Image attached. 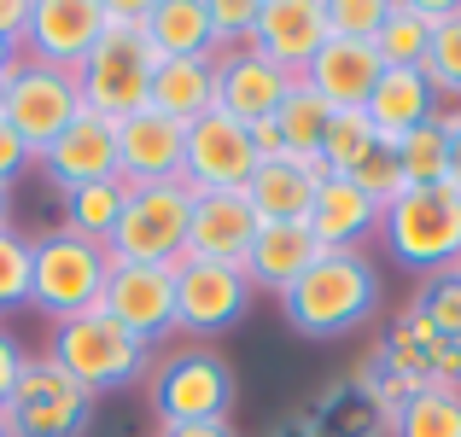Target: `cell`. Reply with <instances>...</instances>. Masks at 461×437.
I'll return each mask as SVG.
<instances>
[{
    "mask_svg": "<svg viewBox=\"0 0 461 437\" xmlns=\"http://www.w3.org/2000/svg\"><path fill=\"white\" fill-rule=\"evenodd\" d=\"M140 12L135 0H117L105 6V35L94 41V53L77 65V88H82V111L94 117H129L147 105L152 94V70H158V53L140 30Z\"/></svg>",
    "mask_w": 461,
    "mask_h": 437,
    "instance_id": "cell-1",
    "label": "cell"
},
{
    "mask_svg": "<svg viewBox=\"0 0 461 437\" xmlns=\"http://www.w3.org/2000/svg\"><path fill=\"white\" fill-rule=\"evenodd\" d=\"M286 321L310 338H339L380 309V274L362 251H321L293 286L281 291Z\"/></svg>",
    "mask_w": 461,
    "mask_h": 437,
    "instance_id": "cell-2",
    "label": "cell"
},
{
    "mask_svg": "<svg viewBox=\"0 0 461 437\" xmlns=\"http://www.w3.org/2000/svg\"><path fill=\"white\" fill-rule=\"evenodd\" d=\"M105 281H112V251L94 245V239L77 234H47L30 239V303L47 315V321H70V315L100 309Z\"/></svg>",
    "mask_w": 461,
    "mask_h": 437,
    "instance_id": "cell-3",
    "label": "cell"
},
{
    "mask_svg": "<svg viewBox=\"0 0 461 437\" xmlns=\"http://www.w3.org/2000/svg\"><path fill=\"white\" fill-rule=\"evenodd\" d=\"M380 234L403 269L444 274L461 263V192L450 187H403L380 216Z\"/></svg>",
    "mask_w": 461,
    "mask_h": 437,
    "instance_id": "cell-4",
    "label": "cell"
},
{
    "mask_svg": "<svg viewBox=\"0 0 461 437\" xmlns=\"http://www.w3.org/2000/svg\"><path fill=\"white\" fill-rule=\"evenodd\" d=\"M187 227H193V187L187 181H158V187H129V204L117 216L112 239V263H158L176 269L187 257Z\"/></svg>",
    "mask_w": 461,
    "mask_h": 437,
    "instance_id": "cell-5",
    "label": "cell"
},
{
    "mask_svg": "<svg viewBox=\"0 0 461 437\" xmlns=\"http://www.w3.org/2000/svg\"><path fill=\"white\" fill-rule=\"evenodd\" d=\"M47 356H53L59 368H65L82 391H94V397L140 379V368H147V344H140L129 326H117L105 309H88V315L59 321Z\"/></svg>",
    "mask_w": 461,
    "mask_h": 437,
    "instance_id": "cell-6",
    "label": "cell"
},
{
    "mask_svg": "<svg viewBox=\"0 0 461 437\" xmlns=\"http://www.w3.org/2000/svg\"><path fill=\"white\" fill-rule=\"evenodd\" d=\"M152 408L164 426H193V420H228L234 408V368L216 350L187 344L152 368Z\"/></svg>",
    "mask_w": 461,
    "mask_h": 437,
    "instance_id": "cell-7",
    "label": "cell"
},
{
    "mask_svg": "<svg viewBox=\"0 0 461 437\" xmlns=\"http://www.w3.org/2000/svg\"><path fill=\"white\" fill-rule=\"evenodd\" d=\"M88 408H94V391H82L53 356H23L12 403H6V426L12 437H82Z\"/></svg>",
    "mask_w": 461,
    "mask_h": 437,
    "instance_id": "cell-8",
    "label": "cell"
},
{
    "mask_svg": "<svg viewBox=\"0 0 461 437\" xmlns=\"http://www.w3.org/2000/svg\"><path fill=\"white\" fill-rule=\"evenodd\" d=\"M82 117V88L70 70H53V65H35L23 58L12 70V88H6V123L18 129V140L30 146L35 157L47 152L70 123Z\"/></svg>",
    "mask_w": 461,
    "mask_h": 437,
    "instance_id": "cell-9",
    "label": "cell"
},
{
    "mask_svg": "<svg viewBox=\"0 0 461 437\" xmlns=\"http://www.w3.org/2000/svg\"><path fill=\"white\" fill-rule=\"evenodd\" d=\"M263 157L251 152V129L234 123L228 111H204L187 123V157H181V181L193 192H246Z\"/></svg>",
    "mask_w": 461,
    "mask_h": 437,
    "instance_id": "cell-10",
    "label": "cell"
},
{
    "mask_svg": "<svg viewBox=\"0 0 461 437\" xmlns=\"http://www.w3.org/2000/svg\"><path fill=\"white\" fill-rule=\"evenodd\" d=\"M246 269L234 263H204V257H181L176 263V333H222L246 315L251 303Z\"/></svg>",
    "mask_w": 461,
    "mask_h": 437,
    "instance_id": "cell-11",
    "label": "cell"
},
{
    "mask_svg": "<svg viewBox=\"0 0 461 437\" xmlns=\"http://www.w3.org/2000/svg\"><path fill=\"white\" fill-rule=\"evenodd\" d=\"M100 35H105V6H100V0H30L23 58L77 76V65L94 53Z\"/></svg>",
    "mask_w": 461,
    "mask_h": 437,
    "instance_id": "cell-12",
    "label": "cell"
},
{
    "mask_svg": "<svg viewBox=\"0 0 461 437\" xmlns=\"http://www.w3.org/2000/svg\"><path fill=\"white\" fill-rule=\"evenodd\" d=\"M181 157H187V123L152 111V105L117 117V181L123 187L181 181Z\"/></svg>",
    "mask_w": 461,
    "mask_h": 437,
    "instance_id": "cell-13",
    "label": "cell"
},
{
    "mask_svg": "<svg viewBox=\"0 0 461 437\" xmlns=\"http://www.w3.org/2000/svg\"><path fill=\"white\" fill-rule=\"evenodd\" d=\"M100 309L117 326H129L140 344H152L158 333H176V269H158V263H112Z\"/></svg>",
    "mask_w": 461,
    "mask_h": 437,
    "instance_id": "cell-14",
    "label": "cell"
},
{
    "mask_svg": "<svg viewBox=\"0 0 461 437\" xmlns=\"http://www.w3.org/2000/svg\"><path fill=\"white\" fill-rule=\"evenodd\" d=\"M298 76H286L275 58H263L258 47H222L216 53V111H228L234 123H263L281 111L286 88Z\"/></svg>",
    "mask_w": 461,
    "mask_h": 437,
    "instance_id": "cell-15",
    "label": "cell"
},
{
    "mask_svg": "<svg viewBox=\"0 0 461 437\" xmlns=\"http://www.w3.org/2000/svg\"><path fill=\"white\" fill-rule=\"evenodd\" d=\"M251 47L275 58L286 76H304L310 58L327 47V0H258Z\"/></svg>",
    "mask_w": 461,
    "mask_h": 437,
    "instance_id": "cell-16",
    "label": "cell"
},
{
    "mask_svg": "<svg viewBox=\"0 0 461 437\" xmlns=\"http://www.w3.org/2000/svg\"><path fill=\"white\" fill-rule=\"evenodd\" d=\"M258 210L246 192H193V227H187V257L204 263H234L246 269V251L258 239Z\"/></svg>",
    "mask_w": 461,
    "mask_h": 437,
    "instance_id": "cell-17",
    "label": "cell"
},
{
    "mask_svg": "<svg viewBox=\"0 0 461 437\" xmlns=\"http://www.w3.org/2000/svg\"><path fill=\"white\" fill-rule=\"evenodd\" d=\"M35 164L47 169V181H53L59 192L65 187H88V181H117V123L112 117L82 111L65 135L35 157Z\"/></svg>",
    "mask_w": 461,
    "mask_h": 437,
    "instance_id": "cell-18",
    "label": "cell"
},
{
    "mask_svg": "<svg viewBox=\"0 0 461 437\" xmlns=\"http://www.w3.org/2000/svg\"><path fill=\"white\" fill-rule=\"evenodd\" d=\"M438 100H444V94L432 88V76H427L420 65H385L362 111H368L374 135H380L385 146H397L403 135H415L420 123H432V117L444 111Z\"/></svg>",
    "mask_w": 461,
    "mask_h": 437,
    "instance_id": "cell-19",
    "label": "cell"
},
{
    "mask_svg": "<svg viewBox=\"0 0 461 437\" xmlns=\"http://www.w3.org/2000/svg\"><path fill=\"white\" fill-rule=\"evenodd\" d=\"M321 181H327L321 157H269L246 181V199L258 210V222H310V204L321 192Z\"/></svg>",
    "mask_w": 461,
    "mask_h": 437,
    "instance_id": "cell-20",
    "label": "cell"
},
{
    "mask_svg": "<svg viewBox=\"0 0 461 437\" xmlns=\"http://www.w3.org/2000/svg\"><path fill=\"white\" fill-rule=\"evenodd\" d=\"M380 70L385 65H380V53H374V41H339V35H327V47L310 58L304 82L333 111H357V105H368Z\"/></svg>",
    "mask_w": 461,
    "mask_h": 437,
    "instance_id": "cell-21",
    "label": "cell"
},
{
    "mask_svg": "<svg viewBox=\"0 0 461 437\" xmlns=\"http://www.w3.org/2000/svg\"><path fill=\"white\" fill-rule=\"evenodd\" d=\"M380 204L345 175H327L321 192L310 204V234L321 239V251H362V239L380 227Z\"/></svg>",
    "mask_w": 461,
    "mask_h": 437,
    "instance_id": "cell-22",
    "label": "cell"
},
{
    "mask_svg": "<svg viewBox=\"0 0 461 437\" xmlns=\"http://www.w3.org/2000/svg\"><path fill=\"white\" fill-rule=\"evenodd\" d=\"M315 257H321V239L310 234V222H263L258 239H251V251H246V281L269 286V291H286Z\"/></svg>",
    "mask_w": 461,
    "mask_h": 437,
    "instance_id": "cell-23",
    "label": "cell"
},
{
    "mask_svg": "<svg viewBox=\"0 0 461 437\" xmlns=\"http://www.w3.org/2000/svg\"><path fill=\"white\" fill-rule=\"evenodd\" d=\"M158 58H211L216 53V30H211V0H158L140 12Z\"/></svg>",
    "mask_w": 461,
    "mask_h": 437,
    "instance_id": "cell-24",
    "label": "cell"
},
{
    "mask_svg": "<svg viewBox=\"0 0 461 437\" xmlns=\"http://www.w3.org/2000/svg\"><path fill=\"white\" fill-rule=\"evenodd\" d=\"M147 105L176 117V123H199L204 111H216V53L211 58H158Z\"/></svg>",
    "mask_w": 461,
    "mask_h": 437,
    "instance_id": "cell-25",
    "label": "cell"
},
{
    "mask_svg": "<svg viewBox=\"0 0 461 437\" xmlns=\"http://www.w3.org/2000/svg\"><path fill=\"white\" fill-rule=\"evenodd\" d=\"M310 432L315 437H385L392 432V415L374 403L368 385L345 379V385H333V391H321V403H315V415H310Z\"/></svg>",
    "mask_w": 461,
    "mask_h": 437,
    "instance_id": "cell-26",
    "label": "cell"
},
{
    "mask_svg": "<svg viewBox=\"0 0 461 437\" xmlns=\"http://www.w3.org/2000/svg\"><path fill=\"white\" fill-rule=\"evenodd\" d=\"M129 204V187L123 181H88V187H65L59 192V227L77 239H94V245H105L117 227V216H123Z\"/></svg>",
    "mask_w": 461,
    "mask_h": 437,
    "instance_id": "cell-27",
    "label": "cell"
},
{
    "mask_svg": "<svg viewBox=\"0 0 461 437\" xmlns=\"http://www.w3.org/2000/svg\"><path fill=\"white\" fill-rule=\"evenodd\" d=\"M444 6H385V23L380 35H374V53H380V65H427L432 53V30H438Z\"/></svg>",
    "mask_w": 461,
    "mask_h": 437,
    "instance_id": "cell-28",
    "label": "cell"
},
{
    "mask_svg": "<svg viewBox=\"0 0 461 437\" xmlns=\"http://www.w3.org/2000/svg\"><path fill=\"white\" fill-rule=\"evenodd\" d=\"M275 123H281V135H286V157H321V135H327V123H333V105L298 76L293 88H286Z\"/></svg>",
    "mask_w": 461,
    "mask_h": 437,
    "instance_id": "cell-29",
    "label": "cell"
},
{
    "mask_svg": "<svg viewBox=\"0 0 461 437\" xmlns=\"http://www.w3.org/2000/svg\"><path fill=\"white\" fill-rule=\"evenodd\" d=\"M392 437H461V385H427L392 408Z\"/></svg>",
    "mask_w": 461,
    "mask_h": 437,
    "instance_id": "cell-30",
    "label": "cell"
},
{
    "mask_svg": "<svg viewBox=\"0 0 461 437\" xmlns=\"http://www.w3.org/2000/svg\"><path fill=\"white\" fill-rule=\"evenodd\" d=\"M397 169L403 187H450V135H444V111L420 123L415 135L397 140Z\"/></svg>",
    "mask_w": 461,
    "mask_h": 437,
    "instance_id": "cell-31",
    "label": "cell"
},
{
    "mask_svg": "<svg viewBox=\"0 0 461 437\" xmlns=\"http://www.w3.org/2000/svg\"><path fill=\"white\" fill-rule=\"evenodd\" d=\"M380 146V135H374V123H368V111H333V123H327V135H321V164H327V175H350V169L362 164V157Z\"/></svg>",
    "mask_w": 461,
    "mask_h": 437,
    "instance_id": "cell-32",
    "label": "cell"
},
{
    "mask_svg": "<svg viewBox=\"0 0 461 437\" xmlns=\"http://www.w3.org/2000/svg\"><path fill=\"white\" fill-rule=\"evenodd\" d=\"M420 70L432 76L438 94H456V100H461V6H444L438 30H432V53H427Z\"/></svg>",
    "mask_w": 461,
    "mask_h": 437,
    "instance_id": "cell-33",
    "label": "cell"
},
{
    "mask_svg": "<svg viewBox=\"0 0 461 437\" xmlns=\"http://www.w3.org/2000/svg\"><path fill=\"white\" fill-rule=\"evenodd\" d=\"M415 309L427 315V321L438 326V333L450 338V344H461V269H444V274H432Z\"/></svg>",
    "mask_w": 461,
    "mask_h": 437,
    "instance_id": "cell-34",
    "label": "cell"
},
{
    "mask_svg": "<svg viewBox=\"0 0 461 437\" xmlns=\"http://www.w3.org/2000/svg\"><path fill=\"white\" fill-rule=\"evenodd\" d=\"M30 303V239L12 234V222L0 227V315Z\"/></svg>",
    "mask_w": 461,
    "mask_h": 437,
    "instance_id": "cell-35",
    "label": "cell"
},
{
    "mask_svg": "<svg viewBox=\"0 0 461 437\" xmlns=\"http://www.w3.org/2000/svg\"><path fill=\"white\" fill-rule=\"evenodd\" d=\"M345 181H357V187H362V192H368V199H374V204L385 210V204H392L397 192H403V169H397V146H385V140H380V146H374V152L362 157L357 169H350Z\"/></svg>",
    "mask_w": 461,
    "mask_h": 437,
    "instance_id": "cell-36",
    "label": "cell"
},
{
    "mask_svg": "<svg viewBox=\"0 0 461 437\" xmlns=\"http://www.w3.org/2000/svg\"><path fill=\"white\" fill-rule=\"evenodd\" d=\"M385 23V0H333L327 6V35L339 41H374Z\"/></svg>",
    "mask_w": 461,
    "mask_h": 437,
    "instance_id": "cell-37",
    "label": "cell"
},
{
    "mask_svg": "<svg viewBox=\"0 0 461 437\" xmlns=\"http://www.w3.org/2000/svg\"><path fill=\"white\" fill-rule=\"evenodd\" d=\"M211 30H216V53L222 47H251L258 0H211Z\"/></svg>",
    "mask_w": 461,
    "mask_h": 437,
    "instance_id": "cell-38",
    "label": "cell"
},
{
    "mask_svg": "<svg viewBox=\"0 0 461 437\" xmlns=\"http://www.w3.org/2000/svg\"><path fill=\"white\" fill-rule=\"evenodd\" d=\"M30 164H35V152L18 140V129H12L6 117H0V187H12V181H18Z\"/></svg>",
    "mask_w": 461,
    "mask_h": 437,
    "instance_id": "cell-39",
    "label": "cell"
},
{
    "mask_svg": "<svg viewBox=\"0 0 461 437\" xmlns=\"http://www.w3.org/2000/svg\"><path fill=\"white\" fill-rule=\"evenodd\" d=\"M18 368H23V350H18V338L0 326V415H6V403H12V385H18Z\"/></svg>",
    "mask_w": 461,
    "mask_h": 437,
    "instance_id": "cell-40",
    "label": "cell"
},
{
    "mask_svg": "<svg viewBox=\"0 0 461 437\" xmlns=\"http://www.w3.org/2000/svg\"><path fill=\"white\" fill-rule=\"evenodd\" d=\"M251 152L269 164V157H286V135H281V123L275 117H263V123H251Z\"/></svg>",
    "mask_w": 461,
    "mask_h": 437,
    "instance_id": "cell-41",
    "label": "cell"
},
{
    "mask_svg": "<svg viewBox=\"0 0 461 437\" xmlns=\"http://www.w3.org/2000/svg\"><path fill=\"white\" fill-rule=\"evenodd\" d=\"M23 30H30V0H0V35L23 47Z\"/></svg>",
    "mask_w": 461,
    "mask_h": 437,
    "instance_id": "cell-42",
    "label": "cell"
},
{
    "mask_svg": "<svg viewBox=\"0 0 461 437\" xmlns=\"http://www.w3.org/2000/svg\"><path fill=\"white\" fill-rule=\"evenodd\" d=\"M158 437H240L228 420H193V426H158Z\"/></svg>",
    "mask_w": 461,
    "mask_h": 437,
    "instance_id": "cell-43",
    "label": "cell"
},
{
    "mask_svg": "<svg viewBox=\"0 0 461 437\" xmlns=\"http://www.w3.org/2000/svg\"><path fill=\"white\" fill-rule=\"evenodd\" d=\"M444 135H450V192H461V111H444Z\"/></svg>",
    "mask_w": 461,
    "mask_h": 437,
    "instance_id": "cell-44",
    "label": "cell"
},
{
    "mask_svg": "<svg viewBox=\"0 0 461 437\" xmlns=\"http://www.w3.org/2000/svg\"><path fill=\"white\" fill-rule=\"evenodd\" d=\"M18 65H23V47L0 35V76H6V70H18Z\"/></svg>",
    "mask_w": 461,
    "mask_h": 437,
    "instance_id": "cell-45",
    "label": "cell"
},
{
    "mask_svg": "<svg viewBox=\"0 0 461 437\" xmlns=\"http://www.w3.org/2000/svg\"><path fill=\"white\" fill-rule=\"evenodd\" d=\"M275 437H315V432H310V420H286V426L275 432Z\"/></svg>",
    "mask_w": 461,
    "mask_h": 437,
    "instance_id": "cell-46",
    "label": "cell"
},
{
    "mask_svg": "<svg viewBox=\"0 0 461 437\" xmlns=\"http://www.w3.org/2000/svg\"><path fill=\"white\" fill-rule=\"evenodd\" d=\"M6 88H12V70L0 76V117H6Z\"/></svg>",
    "mask_w": 461,
    "mask_h": 437,
    "instance_id": "cell-47",
    "label": "cell"
},
{
    "mask_svg": "<svg viewBox=\"0 0 461 437\" xmlns=\"http://www.w3.org/2000/svg\"><path fill=\"white\" fill-rule=\"evenodd\" d=\"M6 199H12V192H6V187H0V227H6Z\"/></svg>",
    "mask_w": 461,
    "mask_h": 437,
    "instance_id": "cell-48",
    "label": "cell"
},
{
    "mask_svg": "<svg viewBox=\"0 0 461 437\" xmlns=\"http://www.w3.org/2000/svg\"><path fill=\"white\" fill-rule=\"evenodd\" d=\"M0 437H12V426H6V415H0Z\"/></svg>",
    "mask_w": 461,
    "mask_h": 437,
    "instance_id": "cell-49",
    "label": "cell"
},
{
    "mask_svg": "<svg viewBox=\"0 0 461 437\" xmlns=\"http://www.w3.org/2000/svg\"><path fill=\"white\" fill-rule=\"evenodd\" d=\"M456 269H461V263H456Z\"/></svg>",
    "mask_w": 461,
    "mask_h": 437,
    "instance_id": "cell-50",
    "label": "cell"
}]
</instances>
